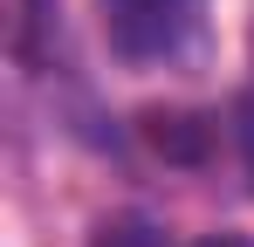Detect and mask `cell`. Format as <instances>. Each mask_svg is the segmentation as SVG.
Instances as JSON below:
<instances>
[{
    "label": "cell",
    "instance_id": "obj_1",
    "mask_svg": "<svg viewBox=\"0 0 254 247\" xmlns=\"http://www.w3.org/2000/svg\"><path fill=\"white\" fill-rule=\"evenodd\" d=\"M103 35L124 62H186L206 35V0H103Z\"/></svg>",
    "mask_w": 254,
    "mask_h": 247
},
{
    "label": "cell",
    "instance_id": "obj_2",
    "mask_svg": "<svg viewBox=\"0 0 254 247\" xmlns=\"http://www.w3.org/2000/svg\"><path fill=\"white\" fill-rule=\"evenodd\" d=\"M89 247H165V234H158L151 220H137V213H124V220H103Z\"/></svg>",
    "mask_w": 254,
    "mask_h": 247
},
{
    "label": "cell",
    "instance_id": "obj_3",
    "mask_svg": "<svg viewBox=\"0 0 254 247\" xmlns=\"http://www.w3.org/2000/svg\"><path fill=\"white\" fill-rule=\"evenodd\" d=\"M241 158L254 172V76H248V96H241Z\"/></svg>",
    "mask_w": 254,
    "mask_h": 247
},
{
    "label": "cell",
    "instance_id": "obj_4",
    "mask_svg": "<svg viewBox=\"0 0 254 247\" xmlns=\"http://www.w3.org/2000/svg\"><path fill=\"white\" fill-rule=\"evenodd\" d=\"M199 247H254V234H213V241H199Z\"/></svg>",
    "mask_w": 254,
    "mask_h": 247
}]
</instances>
